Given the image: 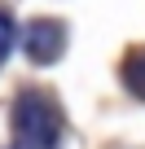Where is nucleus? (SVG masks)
Instances as JSON below:
<instances>
[{"mask_svg": "<svg viewBox=\"0 0 145 149\" xmlns=\"http://www.w3.org/2000/svg\"><path fill=\"white\" fill-rule=\"evenodd\" d=\"M13 132L22 145L35 149H53L62 136V110L44 97V92H22L13 101Z\"/></svg>", "mask_w": 145, "mask_h": 149, "instance_id": "obj_1", "label": "nucleus"}, {"mask_svg": "<svg viewBox=\"0 0 145 149\" xmlns=\"http://www.w3.org/2000/svg\"><path fill=\"white\" fill-rule=\"evenodd\" d=\"M123 84L145 101V48H132V53L123 57Z\"/></svg>", "mask_w": 145, "mask_h": 149, "instance_id": "obj_3", "label": "nucleus"}, {"mask_svg": "<svg viewBox=\"0 0 145 149\" xmlns=\"http://www.w3.org/2000/svg\"><path fill=\"white\" fill-rule=\"evenodd\" d=\"M18 149H35V145H18Z\"/></svg>", "mask_w": 145, "mask_h": 149, "instance_id": "obj_5", "label": "nucleus"}, {"mask_svg": "<svg viewBox=\"0 0 145 149\" xmlns=\"http://www.w3.org/2000/svg\"><path fill=\"white\" fill-rule=\"evenodd\" d=\"M9 48H13V22H9V13H0V57Z\"/></svg>", "mask_w": 145, "mask_h": 149, "instance_id": "obj_4", "label": "nucleus"}, {"mask_svg": "<svg viewBox=\"0 0 145 149\" xmlns=\"http://www.w3.org/2000/svg\"><path fill=\"white\" fill-rule=\"evenodd\" d=\"M62 44H66L62 22L40 18V22H31V26H27V57H31V61H53V57L62 53Z\"/></svg>", "mask_w": 145, "mask_h": 149, "instance_id": "obj_2", "label": "nucleus"}]
</instances>
